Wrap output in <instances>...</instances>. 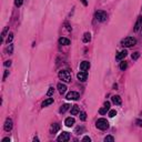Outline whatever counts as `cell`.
<instances>
[{
  "label": "cell",
  "mask_w": 142,
  "mask_h": 142,
  "mask_svg": "<svg viewBox=\"0 0 142 142\" xmlns=\"http://www.w3.org/2000/svg\"><path fill=\"white\" fill-rule=\"evenodd\" d=\"M1 142H10V139H9V138H3Z\"/></svg>",
  "instance_id": "cell-37"
},
{
  "label": "cell",
  "mask_w": 142,
  "mask_h": 142,
  "mask_svg": "<svg viewBox=\"0 0 142 142\" xmlns=\"http://www.w3.org/2000/svg\"><path fill=\"white\" fill-rule=\"evenodd\" d=\"M83 131H84L83 126H78V128L75 129V133H77V134H81V132H83Z\"/></svg>",
  "instance_id": "cell-27"
},
{
  "label": "cell",
  "mask_w": 142,
  "mask_h": 142,
  "mask_svg": "<svg viewBox=\"0 0 142 142\" xmlns=\"http://www.w3.org/2000/svg\"><path fill=\"white\" fill-rule=\"evenodd\" d=\"M104 141H111V142H112V141H114V138H113L112 137V135H106V138H104Z\"/></svg>",
  "instance_id": "cell-30"
},
{
  "label": "cell",
  "mask_w": 142,
  "mask_h": 142,
  "mask_svg": "<svg viewBox=\"0 0 142 142\" xmlns=\"http://www.w3.org/2000/svg\"><path fill=\"white\" fill-rule=\"evenodd\" d=\"M66 98L68 100H78L80 98V94L78 92H75V91H71V92H69L68 94H67Z\"/></svg>",
  "instance_id": "cell-6"
},
{
  "label": "cell",
  "mask_w": 142,
  "mask_h": 142,
  "mask_svg": "<svg viewBox=\"0 0 142 142\" xmlns=\"http://www.w3.org/2000/svg\"><path fill=\"white\" fill-rule=\"evenodd\" d=\"M57 88H58V90H59V92L61 93V94H63V93L67 91V86L63 84V83H58Z\"/></svg>",
  "instance_id": "cell-11"
},
{
  "label": "cell",
  "mask_w": 142,
  "mask_h": 142,
  "mask_svg": "<svg viewBox=\"0 0 142 142\" xmlns=\"http://www.w3.org/2000/svg\"><path fill=\"white\" fill-rule=\"evenodd\" d=\"M135 43H137V40L133 37H126L121 41V44L123 47H125V48H130V47L134 46Z\"/></svg>",
  "instance_id": "cell-1"
},
{
  "label": "cell",
  "mask_w": 142,
  "mask_h": 142,
  "mask_svg": "<svg viewBox=\"0 0 142 142\" xmlns=\"http://www.w3.org/2000/svg\"><path fill=\"white\" fill-rule=\"evenodd\" d=\"M77 77H78V79H79V81L84 82L87 80V78H88V72H87V71H80L77 74Z\"/></svg>",
  "instance_id": "cell-8"
},
{
  "label": "cell",
  "mask_w": 142,
  "mask_h": 142,
  "mask_svg": "<svg viewBox=\"0 0 142 142\" xmlns=\"http://www.w3.org/2000/svg\"><path fill=\"white\" fill-rule=\"evenodd\" d=\"M126 55H128V51H126V50H122V51H120L117 55H115V59H117L118 61H121V60L124 59Z\"/></svg>",
  "instance_id": "cell-9"
},
{
  "label": "cell",
  "mask_w": 142,
  "mask_h": 142,
  "mask_svg": "<svg viewBox=\"0 0 142 142\" xmlns=\"http://www.w3.org/2000/svg\"><path fill=\"white\" fill-rule=\"evenodd\" d=\"M94 17H95V19H97L98 21L103 22V21H106V20L108 15H106V12H104V11L99 10V11H97V12L94 13Z\"/></svg>",
  "instance_id": "cell-4"
},
{
  "label": "cell",
  "mask_w": 142,
  "mask_h": 142,
  "mask_svg": "<svg viewBox=\"0 0 142 142\" xmlns=\"http://www.w3.org/2000/svg\"><path fill=\"white\" fill-rule=\"evenodd\" d=\"M126 67H128V63H126V61L120 62V69H121V70H125Z\"/></svg>",
  "instance_id": "cell-23"
},
{
  "label": "cell",
  "mask_w": 142,
  "mask_h": 142,
  "mask_svg": "<svg viewBox=\"0 0 142 142\" xmlns=\"http://www.w3.org/2000/svg\"><path fill=\"white\" fill-rule=\"evenodd\" d=\"M12 39H13V33L12 32H10L8 35V38H7V43H11V41H12Z\"/></svg>",
  "instance_id": "cell-25"
},
{
  "label": "cell",
  "mask_w": 142,
  "mask_h": 142,
  "mask_svg": "<svg viewBox=\"0 0 142 142\" xmlns=\"http://www.w3.org/2000/svg\"><path fill=\"white\" fill-rule=\"evenodd\" d=\"M141 28H142V27H141Z\"/></svg>",
  "instance_id": "cell-41"
},
{
  "label": "cell",
  "mask_w": 142,
  "mask_h": 142,
  "mask_svg": "<svg viewBox=\"0 0 142 142\" xmlns=\"http://www.w3.org/2000/svg\"><path fill=\"white\" fill-rule=\"evenodd\" d=\"M33 141H35V142H38V141H39V139H38V138H33Z\"/></svg>",
  "instance_id": "cell-40"
},
{
  "label": "cell",
  "mask_w": 142,
  "mask_h": 142,
  "mask_svg": "<svg viewBox=\"0 0 142 142\" xmlns=\"http://www.w3.org/2000/svg\"><path fill=\"white\" fill-rule=\"evenodd\" d=\"M74 119H73V118H67L66 119V121H64V124H66L67 126H72L73 124H74Z\"/></svg>",
  "instance_id": "cell-15"
},
{
  "label": "cell",
  "mask_w": 142,
  "mask_h": 142,
  "mask_svg": "<svg viewBox=\"0 0 142 142\" xmlns=\"http://www.w3.org/2000/svg\"><path fill=\"white\" fill-rule=\"evenodd\" d=\"M80 113V109L78 106H73L72 108H71V114L72 115H77Z\"/></svg>",
  "instance_id": "cell-17"
},
{
  "label": "cell",
  "mask_w": 142,
  "mask_h": 142,
  "mask_svg": "<svg viewBox=\"0 0 142 142\" xmlns=\"http://www.w3.org/2000/svg\"><path fill=\"white\" fill-rule=\"evenodd\" d=\"M95 126H97L99 130H106V129L109 128V122L106 121V119H103V118H101V119H99L97 122H95Z\"/></svg>",
  "instance_id": "cell-3"
},
{
  "label": "cell",
  "mask_w": 142,
  "mask_h": 142,
  "mask_svg": "<svg viewBox=\"0 0 142 142\" xmlns=\"http://www.w3.org/2000/svg\"><path fill=\"white\" fill-rule=\"evenodd\" d=\"M59 43L63 44V46H69L70 44V40L67 39V38H60L59 39Z\"/></svg>",
  "instance_id": "cell-19"
},
{
  "label": "cell",
  "mask_w": 142,
  "mask_h": 142,
  "mask_svg": "<svg viewBox=\"0 0 142 142\" xmlns=\"http://www.w3.org/2000/svg\"><path fill=\"white\" fill-rule=\"evenodd\" d=\"M112 102L115 104V106H120V104L122 103V100H121V98H120L119 95H113V97H112Z\"/></svg>",
  "instance_id": "cell-13"
},
{
  "label": "cell",
  "mask_w": 142,
  "mask_h": 142,
  "mask_svg": "<svg viewBox=\"0 0 142 142\" xmlns=\"http://www.w3.org/2000/svg\"><path fill=\"white\" fill-rule=\"evenodd\" d=\"M52 103H53V99H52V98H48V99H46L43 102H42L41 106H42V108H46V106H50V104H52Z\"/></svg>",
  "instance_id": "cell-14"
},
{
  "label": "cell",
  "mask_w": 142,
  "mask_h": 142,
  "mask_svg": "<svg viewBox=\"0 0 142 142\" xmlns=\"http://www.w3.org/2000/svg\"><path fill=\"white\" fill-rule=\"evenodd\" d=\"M59 129H60V125H59V124H57V123L52 124V125H51V128H50V133L54 134L55 132H58V131H59Z\"/></svg>",
  "instance_id": "cell-16"
},
{
  "label": "cell",
  "mask_w": 142,
  "mask_h": 142,
  "mask_svg": "<svg viewBox=\"0 0 142 142\" xmlns=\"http://www.w3.org/2000/svg\"><path fill=\"white\" fill-rule=\"evenodd\" d=\"M8 30H9V27H6V28L3 29V31H2V35H1L2 38L6 37V35H7V32H8Z\"/></svg>",
  "instance_id": "cell-31"
},
{
  "label": "cell",
  "mask_w": 142,
  "mask_h": 142,
  "mask_svg": "<svg viewBox=\"0 0 142 142\" xmlns=\"http://www.w3.org/2000/svg\"><path fill=\"white\" fill-rule=\"evenodd\" d=\"M82 40H83L84 43H88V42L91 40V33L90 32H86L83 35V39H82Z\"/></svg>",
  "instance_id": "cell-18"
},
{
  "label": "cell",
  "mask_w": 142,
  "mask_h": 142,
  "mask_svg": "<svg viewBox=\"0 0 142 142\" xmlns=\"http://www.w3.org/2000/svg\"><path fill=\"white\" fill-rule=\"evenodd\" d=\"M69 140H70V133H69V132H62L61 134L58 137V141H59V142L69 141Z\"/></svg>",
  "instance_id": "cell-5"
},
{
  "label": "cell",
  "mask_w": 142,
  "mask_h": 142,
  "mask_svg": "<svg viewBox=\"0 0 142 142\" xmlns=\"http://www.w3.org/2000/svg\"><path fill=\"white\" fill-rule=\"evenodd\" d=\"M141 23H142V17L140 16V17H138V20L137 22H135V26H134V31H139V29L141 28Z\"/></svg>",
  "instance_id": "cell-12"
},
{
  "label": "cell",
  "mask_w": 142,
  "mask_h": 142,
  "mask_svg": "<svg viewBox=\"0 0 142 142\" xmlns=\"http://www.w3.org/2000/svg\"><path fill=\"white\" fill-rule=\"evenodd\" d=\"M80 120H81V121H86L87 120V113L84 112V111L80 112Z\"/></svg>",
  "instance_id": "cell-24"
},
{
  "label": "cell",
  "mask_w": 142,
  "mask_h": 142,
  "mask_svg": "<svg viewBox=\"0 0 142 142\" xmlns=\"http://www.w3.org/2000/svg\"><path fill=\"white\" fill-rule=\"evenodd\" d=\"M4 66H6V67H10L11 66V61H10V60H7V61L4 62Z\"/></svg>",
  "instance_id": "cell-34"
},
{
  "label": "cell",
  "mask_w": 142,
  "mask_h": 142,
  "mask_svg": "<svg viewBox=\"0 0 142 142\" xmlns=\"http://www.w3.org/2000/svg\"><path fill=\"white\" fill-rule=\"evenodd\" d=\"M59 79L63 82H70L71 81V73L68 70H61L59 72Z\"/></svg>",
  "instance_id": "cell-2"
},
{
  "label": "cell",
  "mask_w": 142,
  "mask_h": 142,
  "mask_svg": "<svg viewBox=\"0 0 142 142\" xmlns=\"http://www.w3.org/2000/svg\"><path fill=\"white\" fill-rule=\"evenodd\" d=\"M8 75H9V71H4V74H3V80H6Z\"/></svg>",
  "instance_id": "cell-35"
},
{
  "label": "cell",
  "mask_w": 142,
  "mask_h": 142,
  "mask_svg": "<svg viewBox=\"0 0 142 142\" xmlns=\"http://www.w3.org/2000/svg\"><path fill=\"white\" fill-rule=\"evenodd\" d=\"M80 1L82 2V4H83V6H88V2H87V0H80Z\"/></svg>",
  "instance_id": "cell-38"
},
{
  "label": "cell",
  "mask_w": 142,
  "mask_h": 142,
  "mask_svg": "<svg viewBox=\"0 0 142 142\" xmlns=\"http://www.w3.org/2000/svg\"><path fill=\"white\" fill-rule=\"evenodd\" d=\"M137 124L139 126H142V121H141V120H137Z\"/></svg>",
  "instance_id": "cell-39"
},
{
  "label": "cell",
  "mask_w": 142,
  "mask_h": 142,
  "mask_svg": "<svg viewBox=\"0 0 142 142\" xmlns=\"http://www.w3.org/2000/svg\"><path fill=\"white\" fill-rule=\"evenodd\" d=\"M108 115H109V117H110V118L115 117V115H117V111H115V110H109Z\"/></svg>",
  "instance_id": "cell-26"
},
{
  "label": "cell",
  "mask_w": 142,
  "mask_h": 142,
  "mask_svg": "<svg viewBox=\"0 0 142 142\" xmlns=\"http://www.w3.org/2000/svg\"><path fill=\"white\" fill-rule=\"evenodd\" d=\"M109 110H110V109L106 108V106H103V108H102V109H100V110H99V113H100V114H106V112H109Z\"/></svg>",
  "instance_id": "cell-22"
},
{
  "label": "cell",
  "mask_w": 142,
  "mask_h": 142,
  "mask_svg": "<svg viewBox=\"0 0 142 142\" xmlns=\"http://www.w3.org/2000/svg\"><path fill=\"white\" fill-rule=\"evenodd\" d=\"M15 4L17 7H20L22 4V0H15Z\"/></svg>",
  "instance_id": "cell-32"
},
{
  "label": "cell",
  "mask_w": 142,
  "mask_h": 142,
  "mask_svg": "<svg viewBox=\"0 0 142 142\" xmlns=\"http://www.w3.org/2000/svg\"><path fill=\"white\" fill-rule=\"evenodd\" d=\"M139 57H140V52H134V53H132V55H131V58H132V60H137V59H139Z\"/></svg>",
  "instance_id": "cell-28"
},
{
  "label": "cell",
  "mask_w": 142,
  "mask_h": 142,
  "mask_svg": "<svg viewBox=\"0 0 142 142\" xmlns=\"http://www.w3.org/2000/svg\"><path fill=\"white\" fill-rule=\"evenodd\" d=\"M103 106H106V108L110 109V102H109V101H106V102H104V104H103Z\"/></svg>",
  "instance_id": "cell-33"
},
{
  "label": "cell",
  "mask_w": 142,
  "mask_h": 142,
  "mask_svg": "<svg viewBox=\"0 0 142 142\" xmlns=\"http://www.w3.org/2000/svg\"><path fill=\"white\" fill-rule=\"evenodd\" d=\"M82 141H89V142H90V141H91V139H90L89 137H84L83 139H82Z\"/></svg>",
  "instance_id": "cell-36"
},
{
  "label": "cell",
  "mask_w": 142,
  "mask_h": 142,
  "mask_svg": "<svg viewBox=\"0 0 142 142\" xmlns=\"http://www.w3.org/2000/svg\"><path fill=\"white\" fill-rule=\"evenodd\" d=\"M89 68H90V62L89 61H82L80 63V70L81 71H87L89 70Z\"/></svg>",
  "instance_id": "cell-10"
},
{
  "label": "cell",
  "mask_w": 142,
  "mask_h": 142,
  "mask_svg": "<svg viewBox=\"0 0 142 142\" xmlns=\"http://www.w3.org/2000/svg\"><path fill=\"white\" fill-rule=\"evenodd\" d=\"M3 129H4V131H7V132L11 131V129H12V120L9 119V118H7V119H6V122H4Z\"/></svg>",
  "instance_id": "cell-7"
},
{
  "label": "cell",
  "mask_w": 142,
  "mask_h": 142,
  "mask_svg": "<svg viewBox=\"0 0 142 142\" xmlns=\"http://www.w3.org/2000/svg\"><path fill=\"white\" fill-rule=\"evenodd\" d=\"M6 52L8 53V54H12V52H13V46L11 43H9L8 47L6 48Z\"/></svg>",
  "instance_id": "cell-21"
},
{
  "label": "cell",
  "mask_w": 142,
  "mask_h": 142,
  "mask_svg": "<svg viewBox=\"0 0 142 142\" xmlns=\"http://www.w3.org/2000/svg\"><path fill=\"white\" fill-rule=\"evenodd\" d=\"M70 106H70V104H68V103L63 104V106L60 108V112H61V113H64L67 110H69V108H70Z\"/></svg>",
  "instance_id": "cell-20"
},
{
  "label": "cell",
  "mask_w": 142,
  "mask_h": 142,
  "mask_svg": "<svg viewBox=\"0 0 142 142\" xmlns=\"http://www.w3.org/2000/svg\"><path fill=\"white\" fill-rule=\"evenodd\" d=\"M54 93V89L52 88V87H50L49 88V90H48V92H47V95H49V97H51V95Z\"/></svg>",
  "instance_id": "cell-29"
}]
</instances>
